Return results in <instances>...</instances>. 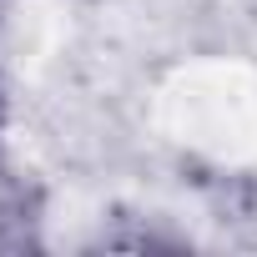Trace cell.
<instances>
[{
	"mask_svg": "<svg viewBox=\"0 0 257 257\" xmlns=\"http://www.w3.org/2000/svg\"><path fill=\"white\" fill-rule=\"evenodd\" d=\"M36 222H41V192L0 157V247H26Z\"/></svg>",
	"mask_w": 257,
	"mask_h": 257,
	"instance_id": "obj_1",
	"label": "cell"
},
{
	"mask_svg": "<svg viewBox=\"0 0 257 257\" xmlns=\"http://www.w3.org/2000/svg\"><path fill=\"white\" fill-rule=\"evenodd\" d=\"M0 121H6V86H0Z\"/></svg>",
	"mask_w": 257,
	"mask_h": 257,
	"instance_id": "obj_2",
	"label": "cell"
}]
</instances>
